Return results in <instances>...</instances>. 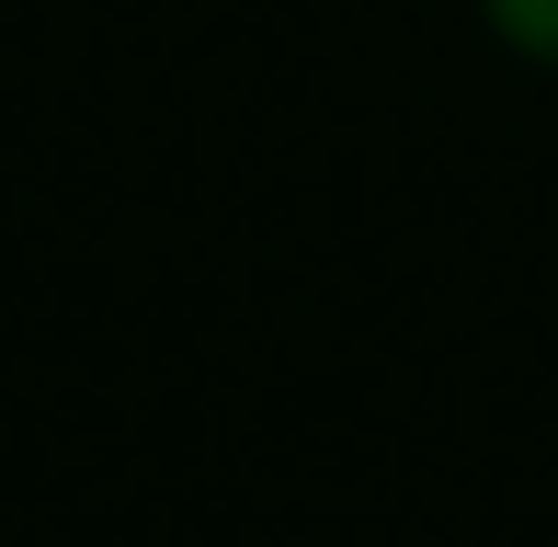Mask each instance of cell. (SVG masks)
<instances>
[{"label":"cell","instance_id":"6da1fadb","mask_svg":"<svg viewBox=\"0 0 558 547\" xmlns=\"http://www.w3.org/2000/svg\"><path fill=\"white\" fill-rule=\"evenodd\" d=\"M478 23H490L513 58H536V69H558V0H478Z\"/></svg>","mask_w":558,"mask_h":547}]
</instances>
